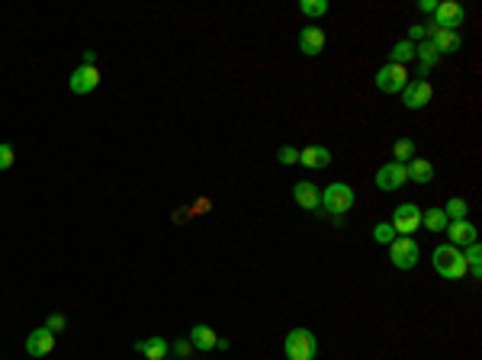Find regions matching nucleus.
I'll return each instance as SVG.
<instances>
[{"label":"nucleus","mask_w":482,"mask_h":360,"mask_svg":"<svg viewBox=\"0 0 482 360\" xmlns=\"http://www.w3.org/2000/svg\"><path fill=\"white\" fill-rule=\"evenodd\" d=\"M431 264H434V270H437L444 280H463V276H466L463 251L453 248V244H437L434 254H431Z\"/></svg>","instance_id":"f257e3e1"},{"label":"nucleus","mask_w":482,"mask_h":360,"mask_svg":"<svg viewBox=\"0 0 482 360\" xmlns=\"http://www.w3.org/2000/svg\"><path fill=\"white\" fill-rule=\"evenodd\" d=\"M354 203H357L354 187L344 184V180H334V184H328L322 190V210L332 212V216H344V212H350L354 210Z\"/></svg>","instance_id":"f03ea898"},{"label":"nucleus","mask_w":482,"mask_h":360,"mask_svg":"<svg viewBox=\"0 0 482 360\" xmlns=\"http://www.w3.org/2000/svg\"><path fill=\"white\" fill-rule=\"evenodd\" d=\"M286 360H316L318 357V341L309 328H293L286 341H283Z\"/></svg>","instance_id":"7ed1b4c3"},{"label":"nucleus","mask_w":482,"mask_h":360,"mask_svg":"<svg viewBox=\"0 0 482 360\" xmlns=\"http://www.w3.org/2000/svg\"><path fill=\"white\" fill-rule=\"evenodd\" d=\"M408 81H412V77H408L405 65H389V61H386V65L376 71V87H380L382 93H402Z\"/></svg>","instance_id":"20e7f679"},{"label":"nucleus","mask_w":482,"mask_h":360,"mask_svg":"<svg viewBox=\"0 0 482 360\" xmlns=\"http://www.w3.org/2000/svg\"><path fill=\"white\" fill-rule=\"evenodd\" d=\"M389 226L396 228V235H405V238H412V232H418V228H421V210H418L415 203H402V206H396V210H392Z\"/></svg>","instance_id":"39448f33"},{"label":"nucleus","mask_w":482,"mask_h":360,"mask_svg":"<svg viewBox=\"0 0 482 360\" xmlns=\"http://www.w3.org/2000/svg\"><path fill=\"white\" fill-rule=\"evenodd\" d=\"M389 260H392V267L412 270L418 264V242H415V238L399 235V238L389 244Z\"/></svg>","instance_id":"423d86ee"},{"label":"nucleus","mask_w":482,"mask_h":360,"mask_svg":"<svg viewBox=\"0 0 482 360\" xmlns=\"http://www.w3.org/2000/svg\"><path fill=\"white\" fill-rule=\"evenodd\" d=\"M402 100H405L408 109H424L428 103L434 100V87L424 81V77H415V81H408L405 91H402Z\"/></svg>","instance_id":"0eeeda50"},{"label":"nucleus","mask_w":482,"mask_h":360,"mask_svg":"<svg viewBox=\"0 0 482 360\" xmlns=\"http://www.w3.org/2000/svg\"><path fill=\"white\" fill-rule=\"evenodd\" d=\"M68 87H71V93H77V97L93 93L100 87V71H97V68H87V65H77L71 81H68Z\"/></svg>","instance_id":"6e6552de"},{"label":"nucleus","mask_w":482,"mask_h":360,"mask_svg":"<svg viewBox=\"0 0 482 360\" xmlns=\"http://www.w3.org/2000/svg\"><path fill=\"white\" fill-rule=\"evenodd\" d=\"M428 42L437 49V55H450V52H460L463 39H460L457 29H437V26H428Z\"/></svg>","instance_id":"1a4fd4ad"},{"label":"nucleus","mask_w":482,"mask_h":360,"mask_svg":"<svg viewBox=\"0 0 482 360\" xmlns=\"http://www.w3.org/2000/svg\"><path fill=\"white\" fill-rule=\"evenodd\" d=\"M431 17H434L431 26H437V29H457L463 23V7L453 3V0H444V3H437V10H434Z\"/></svg>","instance_id":"9d476101"},{"label":"nucleus","mask_w":482,"mask_h":360,"mask_svg":"<svg viewBox=\"0 0 482 360\" xmlns=\"http://www.w3.org/2000/svg\"><path fill=\"white\" fill-rule=\"evenodd\" d=\"M405 180H408V177H405V164H396V161H389V164H382V168L376 171V187H380L382 193L399 190Z\"/></svg>","instance_id":"9b49d317"},{"label":"nucleus","mask_w":482,"mask_h":360,"mask_svg":"<svg viewBox=\"0 0 482 360\" xmlns=\"http://www.w3.org/2000/svg\"><path fill=\"white\" fill-rule=\"evenodd\" d=\"M293 200H296V206H302L306 212L322 210V190H318L312 180H300V184L293 187Z\"/></svg>","instance_id":"f8f14e48"},{"label":"nucleus","mask_w":482,"mask_h":360,"mask_svg":"<svg viewBox=\"0 0 482 360\" xmlns=\"http://www.w3.org/2000/svg\"><path fill=\"white\" fill-rule=\"evenodd\" d=\"M55 351V335H52L49 328H36L26 335V354L29 357H45V354Z\"/></svg>","instance_id":"ddd939ff"},{"label":"nucleus","mask_w":482,"mask_h":360,"mask_svg":"<svg viewBox=\"0 0 482 360\" xmlns=\"http://www.w3.org/2000/svg\"><path fill=\"white\" fill-rule=\"evenodd\" d=\"M447 244H453V248H460V244H473L479 235H476V226L469 222V219H460V222H447Z\"/></svg>","instance_id":"4468645a"},{"label":"nucleus","mask_w":482,"mask_h":360,"mask_svg":"<svg viewBox=\"0 0 482 360\" xmlns=\"http://www.w3.org/2000/svg\"><path fill=\"white\" fill-rule=\"evenodd\" d=\"M300 164L309 171H322L332 164V151L325 148V145H309V148L300 151Z\"/></svg>","instance_id":"2eb2a0df"},{"label":"nucleus","mask_w":482,"mask_h":360,"mask_svg":"<svg viewBox=\"0 0 482 360\" xmlns=\"http://www.w3.org/2000/svg\"><path fill=\"white\" fill-rule=\"evenodd\" d=\"M300 52L302 55H309V58H316V55H322L325 52V33L318 29V26H306L300 33Z\"/></svg>","instance_id":"dca6fc26"},{"label":"nucleus","mask_w":482,"mask_h":360,"mask_svg":"<svg viewBox=\"0 0 482 360\" xmlns=\"http://www.w3.org/2000/svg\"><path fill=\"white\" fill-rule=\"evenodd\" d=\"M405 177L412 184H431L434 180V164L428 158H412L405 164Z\"/></svg>","instance_id":"f3484780"},{"label":"nucleus","mask_w":482,"mask_h":360,"mask_svg":"<svg viewBox=\"0 0 482 360\" xmlns=\"http://www.w3.org/2000/svg\"><path fill=\"white\" fill-rule=\"evenodd\" d=\"M135 351L139 354H145L148 360H164L167 357V351H171V344L164 341V338H148V341H135Z\"/></svg>","instance_id":"a211bd4d"},{"label":"nucleus","mask_w":482,"mask_h":360,"mask_svg":"<svg viewBox=\"0 0 482 360\" xmlns=\"http://www.w3.org/2000/svg\"><path fill=\"white\" fill-rule=\"evenodd\" d=\"M216 341H219V335L209 325H193L190 344L196 347V351H212V347H216Z\"/></svg>","instance_id":"6ab92c4d"},{"label":"nucleus","mask_w":482,"mask_h":360,"mask_svg":"<svg viewBox=\"0 0 482 360\" xmlns=\"http://www.w3.org/2000/svg\"><path fill=\"white\" fill-rule=\"evenodd\" d=\"M415 58L421 61V75H418V77H424V75H428V71L434 68V61H437V49H434V45L428 42V39H424V42L415 45Z\"/></svg>","instance_id":"aec40b11"},{"label":"nucleus","mask_w":482,"mask_h":360,"mask_svg":"<svg viewBox=\"0 0 482 360\" xmlns=\"http://www.w3.org/2000/svg\"><path fill=\"white\" fill-rule=\"evenodd\" d=\"M421 226L428 228V232H444V228H447V216H444L441 206H431L428 212H421Z\"/></svg>","instance_id":"412c9836"},{"label":"nucleus","mask_w":482,"mask_h":360,"mask_svg":"<svg viewBox=\"0 0 482 360\" xmlns=\"http://www.w3.org/2000/svg\"><path fill=\"white\" fill-rule=\"evenodd\" d=\"M463 260H466V274H473V276H479V274H482V248H479V242L466 244Z\"/></svg>","instance_id":"4be33fe9"},{"label":"nucleus","mask_w":482,"mask_h":360,"mask_svg":"<svg viewBox=\"0 0 482 360\" xmlns=\"http://www.w3.org/2000/svg\"><path fill=\"white\" fill-rule=\"evenodd\" d=\"M441 210H444V216H447V222H460V219L469 216V203L453 196V200H447V206H441Z\"/></svg>","instance_id":"5701e85b"},{"label":"nucleus","mask_w":482,"mask_h":360,"mask_svg":"<svg viewBox=\"0 0 482 360\" xmlns=\"http://www.w3.org/2000/svg\"><path fill=\"white\" fill-rule=\"evenodd\" d=\"M412 58H415V45L408 42V39H402V42L392 45V52H389V65H405V61H412Z\"/></svg>","instance_id":"b1692460"},{"label":"nucleus","mask_w":482,"mask_h":360,"mask_svg":"<svg viewBox=\"0 0 482 360\" xmlns=\"http://www.w3.org/2000/svg\"><path fill=\"white\" fill-rule=\"evenodd\" d=\"M392 155H396V164H408V161L415 158V142L412 139H399V142L392 145Z\"/></svg>","instance_id":"393cba45"},{"label":"nucleus","mask_w":482,"mask_h":360,"mask_svg":"<svg viewBox=\"0 0 482 360\" xmlns=\"http://www.w3.org/2000/svg\"><path fill=\"white\" fill-rule=\"evenodd\" d=\"M396 238H399V235H396V228H392L389 222H376L373 226V242L376 244H392Z\"/></svg>","instance_id":"a878e982"},{"label":"nucleus","mask_w":482,"mask_h":360,"mask_svg":"<svg viewBox=\"0 0 482 360\" xmlns=\"http://www.w3.org/2000/svg\"><path fill=\"white\" fill-rule=\"evenodd\" d=\"M300 13L302 17H325L328 13V0H302Z\"/></svg>","instance_id":"bb28decb"},{"label":"nucleus","mask_w":482,"mask_h":360,"mask_svg":"<svg viewBox=\"0 0 482 360\" xmlns=\"http://www.w3.org/2000/svg\"><path fill=\"white\" fill-rule=\"evenodd\" d=\"M13 161H17V151L10 142H0V171H10L13 168Z\"/></svg>","instance_id":"cd10ccee"},{"label":"nucleus","mask_w":482,"mask_h":360,"mask_svg":"<svg viewBox=\"0 0 482 360\" xmlns=\"http://www.w3.org/2000/svg\"><path fill=\"white\" fill-rule=\"evenodd\" d=\"M277 161H280V164H300V151L293 148V145H283V148L277 151Z\"/></svg>","instance_id":"c85d7f7f"},{"label":"nucleus","mask_w":482,"mask_h":360,"mask_svg":"<svg viewBox=\"0 0 482 360\" xmlns=\"http://www.w3.org/2000/svg\"><path fill=\"white\" fill-rule=\"evenodd\" d=\"M65 325H68V318H65V315H59V312H55V315H49V322H45V328H49L52 335H59V331H65Z\"/></svg>","instance_id":"c756f323"},{"label":"nucleus","mask_w":482,"mask_h":360,"mask_svg":"<svg viewBox=\"0 0 482 360\" xmlns=\"http://www.w3.org/2000/svg\"><path fill=\"white\" fill-rule=\"evenodd\" d=\"M424 39H428V26H412V29H408V42L412 45L424 42Z\"/></svg>","instance_id":"7c9ffc66"},{"label":"nucleus","mask_w":482,"mask_h":360,"mask_svg":"<svg viewBox=\"0 0 482 360\" xmlns=\"http://www.w3.org/2000/svg\"><path fill=\"white\" fill-rule=\"evenodd\" d=\"M190 351H193L190 341H174V354H177V357H187Z\"/></svg>","instance_id":"2f4dec72"},{"label":"nucleus","mask_w":482,"mask_h":360,"mask_svg":"<svg viewBox=\"0 0 482 360\" xmlns=\"http://www.w3.org/2000/svg\"><path fill=\"white\" fill-rule=\"evenodd\" d=\"M81 65H87V68H97V52H84Z\"/></svg>","instance_id":"473e14b6"},{"label":"nucleus","mask_w":482,"mask_h":360,"mask_svg":"<svg viewBox=\"0 0 482 360\" xmlns=\"http://www.w3.org/2000/svg\"><path fill=\"white\" fill-rule=\"evenodd\" d=\"M418 7H421L424 13H434V10H437V3H434V0H421V3H418Z\"/></svg>","instance_id":"72a5a7b5"}]
</instances>
